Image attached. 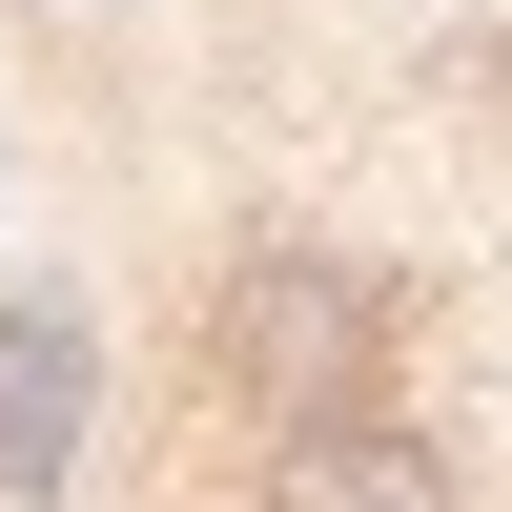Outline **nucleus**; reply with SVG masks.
<instances>
[{"mask_svg":"<svg viewBox=\"0 0 512 512\" xmlns=\"http://www.w3.org/2000/svg\"><path fill=\"white\" fill-rule=\"evenodd\" d=\"M246 512H472V472H451V431H410V410H328V431H267Z\"/></svg>","mask_w":512,"mask_h":512,"instance_id":"obj_3","label":"nucleus"},{"mask_svg":"<svg viewBox=\"0 0 512 512\" xmlns=\"http://www.w3.org/2000/svg\"><path fill=\"white\" fill-rule=\"evenodd\" d=\"M390 328H410V287L369 267V246L267 226V246H226V287H205V410H246V431L390 410Z\"/></svg>","mask_w":512,"mask_h":512,"instance_id":"obj_1","label":"nucleus"},{"mask_svg":"<svg viewBox=\"0 0 512 512\" xmlns=\"http://www.w3.org/2000/svg\"><path fill=\"white\" fill-rule=\"evenodd\" d=\"M82 410H103V308L41 267V287H0V492H21V512H62Z\"/></svg>","mask_w":512,"mask_h":512,"instance_id":"obj_2","label":"nucleus"}]
</instances>
